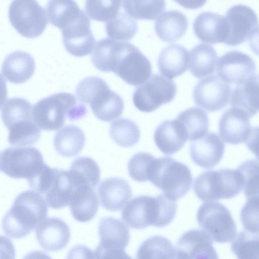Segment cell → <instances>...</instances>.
Here are the masks:
<instances>
[{
	"mask_svg": "<svg viewBox=\"0 0 259 259\" xmlns=\"http://www.w3.org/2000/svg\"><path fill=\"white\" fill-rule=\"evenodd\" d=\"M94 66L103 72H113L126 83L138 87L151 76L149 59L133 44L105 38L97 42L91 55Z\"/></svg>",
	"mask_w": 259,
	"mask_h": 259,
	"instance_id": "cell-1",
	"label": "cell"
},
{
	"mask_svg": "<svg viewBox=\"0 0 259 259\" xmlns=\"http://www.w3.org/2000/svg\"><path fill=\"white\" fill-rule=\"evenodd\" d=\"M47 214V204L42 195L32 190L23 191L3 218V231L11 238L24 237L45 220Z\"/></svg>",
	"mask_w": 259,
	"mask_h": 259,
	"instance_id": "cell-2",
	"label": "cell"
},
{
	"mask_svg": "<svg viewBox=\"0 0 259 259\" xmlns=\"http://www.w3.org/2000/svg\"><path fill=\"white\" fill-rule=\"evenodd\" d=\"M177 204L163 194L152 197L141 195L132 199L121 212L122 219L131 228L143 229L149 226L163 227L174 220Z\"/></svg>",
	"mask_w": 259,
	"mask_h": 259,
	"instance_id": "cell-3",
	"label": "cell"
},
{
	"mask_svg": "<svg viewBox=\"0 0 259 259\" xmlns=\"http://www.w3.org/2000/svg\"><path fill=\"white\" fill-rule=\"evenodd\" d=\"M87 112L85 106L74 95L60 92L38 101L34 105L32 114L39 128L53 131L60 129L66 119L77 120Z\"/></svg>",
	"mask_w": 259,
	"mask_h": 259,
	"instance_id": "cell-4",
	"label": "cell"
},
{
	"mask_svg": "<svg viewBox=\"0 0 259 259\" xmlns=\"http://www.w3.org/2000/svg\"><path fill=\"white\" fill-rule=\"evenodd\" d=\"M1 117L9 130L11 145L23 147L38 140L41 132L33 120L32 105L27 100L17 97L8 99L1 110Z\"/></svg>",
	"mask_w": 259,
	"mask_h": 259,
	"instance_id": "cell-5",
	"label": "cell"
},
{
	"mask_svg": "<svg viewBox=\"0 0 259 259\" xmlns=\"http://www.w3.org/2000/svg\"><path fill=\"white\" fill-rule=\"evenodd\" d=\"M77 99L90 105L94 114L100 120L110 121L122 114L124 103L121 97L110 89L106 82L97 76H89L77 85Z\"/></svg>",
	"mask_w": 259,
	"mask_h": 259,
	"instance_id": "cell-6",
	"label": "cell"
},
{
	"mask_svg": "<svg viewBox=\"0 0 259 259\" xmlns=\"http://www.w3.org/2000/svg\"><path fill=\"white\" fill-rule=\"evenodd\" d=\"M148 181L166 196L176 201L190 190L193 178L186 165L166 156L155 158L148 170Z\"/></svg>",
	"mask_w": 259,
	"mask_h": 259,
	"instance_id": "cell-7",
	"label": "cell"
},
{
	"mask_svg": "<svg viewBox=\"0 0 259 259\" xmlns=\"http://www.w3.org/2000/svg\"><path fill=\"white\" fill-rule=\"evenodd\" d=\"M243 188L242 176L237 168L205 171L195 179L193 184L195 194L203 201L231 199Z\"/></svg>",
	"mask_w": 259,
	"mask_h": 259,
	"instance_id": "cell-8",
	"label": "cell"
},
{
	"mask_svg": "<svg viewBox=\"0 0 259 259\" xmlns=\"http://www.w3.org/2000/svg\"><path fill=\"white\" fill-rule=\"evenodd\" d=\"M57 27L62 30L63 44L69 54L81 57L92 53L95 39L90 20L79 6L65 14Z\"/></svg>",
	"mask_w": 259,
	"mask_h": 259,
	"instance_id": "cell-9",
	"label": "cell"
},
{
	"mask_svg": "<svg viewBox=\"0 0 259 259\" xmlns=\"http://www.w3.org/2000/svg\"><path fill=\"white\" fill-rule=\"evenodd\" d=\"M1 158L4 174L13 179H25L28 183L36 178L47 165L40 152L31 146L6 148Z\"/></svg>",
	"mask_w": 259,
	"mask_h": 259,
	"instance_id": "cell-10",
	"label": "cell"
},
{
	"mask_svg": "<svg viewBox=\"0 0 259 259\" xmlns=\"http://www.w3.org/2000/svg\"><path fill=\"white\" fill-rule=\"evenodd\" d=\"M196 218L203 230L217 242H231L236 236L237 227L230 211L219 202H204L199 208Z\"/></svg>",
	"mask_w": 259,
	"mask_h": 259,
	"instance_id": "cell-11",
	"label": "cell"
},
{
	"mask_svg": "<svg viewBox=\"0 0 259 259\" xmlns=\"http://www.w3.org/2000/svg\"><path fill=\"white\" fill-rule=\"evenodd\" d=\"M9 18L14 28L27 38L40 36L48 19L46 10L35 1H14L9 8Z\"/></svg>",
	"mask_w": 259,
	"mask_h": 259,
	"instance_id": "cell-12",
	"label": "cell"
},
{
	"mask_svg": "<svg viewBox=\"0 0 259 259\" xmlns=\"http://www.w3.org/2000/svg\"><path fill=\"white\" fill-rule=\"evenodd\" d=\"M177 93L175 82L160 74L152 75L134 91L135 106L144 112H151L161 105L170 102Z\"/></svg>",
	"mask_w": 259,
	"mask_h": 259,
	"instance_id": "cell-13",
	"label": "cell"
},
{
	"mask_svg": "<svg viewBox=\"0 0 259 259\" xmlns=\"http://www.w3.org/2000/svg\"><path fill=\"white\" fill-rule=\"evenodd\" d=\"M225 17L228 26V36L225 44L237 46L257 34V16L250 7L243 4L234 5L227 10Z\"/></svg>",
	"mask_w": 259,
	"mask_h": 259,
	"instance_id": "cell-14",
	"label": "cell"
},
{
	"mask_svg": "<svg viewBox=\"0 0 259 259\" xmlns=\"http://www.w3.org/2000/svg\"><path fill=\"white\" fill-rule=\"evenodd\" d=\"M231 93L230 84L213 74L199 81L195 85L193 97L195 104L210 112L219 111L228 103Z\"/></svg>",
	"mask_w": 259,
	"mask_h": 259,
	"instance_id": "cell-15",
	"label": "cell"
},
{
	"mask_svg": "<svg viewBox=\"0 0 259 259\" xmlns=\"http://www.w3.org/2000/svg\"><path fill=\"white\" fill-rule=\"evenodd\" d=\"M249 116L243 110L231 107L226 110L219 122V134L226 143L237 145L242 143L251 146L255 128L250 125Z\"/></svg>",
	"mask_w": 259,
	"mask_h": 259,
	"instance_id": "cell-16",
	"label": "cell"
},
{
	"mask_svg": "<svg viewBox=\"0 0 259 259\" xmlns=\"http://www.w3.org/2000/svg\"><path fill=\"white\" fill-rule=\"evenodd\" d=\"M256 65L248 55L237 50L220 57L217 64L218 76L228 83L240 84L255 74Z\"/></svg>",
	"mask_w": 259,
	"mask_h": 259,
	"instance_id": "cell-17",
	"label": "cell"
},
{
	"mask_svg": "<svg viewBox=\"0 0 259 259\" xmlns=\"http://www.w3.org/2000/svg\"><path fill=\"white\" fill-rule=\"evenodd\" d=\"M193 27L196 36L206 43H225L228 36V26L225 16L217 13H200L195 18Z\"/></svg>",
	"mask_w": 259,
	"mask_h": 259,
	"instance_id": "cell-18",
	"label": "cell"
},
{
	"mask_svg": "<svg viewBox=\"0 0 259 259\" xmlns=\"http://www.w3.org/2000/svg\"><path fill=\"white\" fill-rule=\"evenodd\" d=\"M225 151V144L218 135L208 133L190 146V154L192 161L204 168L215 166L221 160Z\"/></svg>",
	"mask_w": 259,
	"mask_h": 259,
	"instance_id": "cell-19",
	"label": "cell"
},
{
	"mask_svg": "<svg viewBox=\"0 0 259 259\" xmlns=\"http://www.w3.org/2000/svg\"><path fill=\"white\" fill-rule=\"evenodd\" d=\"M35 233L41 247L50 251L65 248L70 238L68 226L58 218H49L44 220L37 227Z\"/></svg>",
	"mask_w": 259,
	"mask_h": 259,
	"instance_id": "cell-20",
	"label": "cell"
},
{
	"mask_svg": "<svg viewBox=\"0 0 259 259\" xmlns=\"http://www.w3.org/2000/svg\"><path fill=\"white\" fill-rule=\"evenodd\" d=\"M177 248L183 251L188 259H219L213 240L204 230H189L180 237Z\"/></svg>",
	"mask_w": 259,
	"mask_h": 259,
	"instance_id": "cell-21",
	"label": "cell"
},
{
	"mask_svg": "<svg viewBox=\"0 0 259 259\" xmlns=\"http://www.w3.org/2000/svg\"><path fill=\"white\" fill-rule=\"evenodd\" d=\"M98 195L102 206L110 211L121 209L132 197L129 184L118 178L103 181L98 188Z\"/></svg>",
	"mask_w": 259,
	"mask_h": 259,
	"instance_id": "cell-22",
	"label": "cell"
},
{
	"mask_svg": "<svg viewBox=\"0 0 259 259\" xmlns=\"http://www.w3.org/2000/svg\"><path fill=\"white\" fill-rule=\"evenodd\" d=\"M74 188L69 170L54 168L52 178L44 194L48 205L56 209L69 205Z\"/></svg>",
	"mask_w": 259,
	"mask_h": 259,
	"instance_id": "cell-23",
	"label": "cell"
},
{
	"mask_svg": "<svg viewBox=\"0 0 259 259\" xmlns=\"http://www.w3.org/2000/svg\"><path fill=\"white\" fill-rule=\"evenodd\" d=\"M35 68L34 58L28 53L17 51L8 54L2 65V72L10 82H26L33 75Z\"/></svg>",
	"mask_w": 259,
	"mask_h": 259,
	"instance_id": "cell-24",
	"label": "cell"
},
{
	"mask_svg": "<svg viewBox=\"0 0 259 259\" xmlns=\"http://www.w3.org/2000/svg\"><path fill=\"white\" fill-rule=\"evenodd\" d=\"M189 64V52L185 47L176 44L163 48L157 61L160 72L170 79L184 73Z\"/></svg>",
	"mask_w": 259,
	"mask_h": 259,
	"instance_id": "cell-25",
	"label": "cell"
},
{
	"mask_svg": "<svg viewBox=\"0 0 259 259\" xmlns=\"http://www.w3.org/2000/svg\"><path fill=\"white\" fill-rule=\"evenodd\" d=\"M155 143L165 155L173 154L184 146L187 139L176 119L165 120L156 128L154 134Z\"/></svg>",
	"mask_w": 259,
	"mask_h": 259,
	"instance_id": "cell-26",
	"label": "cell"
},
{
	"mask_svg": "<svg viewBox=\"0 0 259 259\" xmlns=\"http://www.w3.org/2000/svg\"><path fill=\"white\" fill-rule=\"evenodd\" d=\"M188 25V19L182 12L176 10H170L163 12L156 19L154 30L161 40L172 42L185 34Z\"/></svg>",
	"mask_w": 259,
	"mask_h": 259,
	"instance_id": "cell-27",
	"label": "cell"
},
{
	"mask_svg": "<svg viewBox=\"0 0 259 259\" xmlns=\"http://www.w3.org/2000/svg\"><path fill=\"white\" fill-rule=\"evenodd\" d=\"M258 76L255 73L246 81L236 85L231 93L230 105L252 117L258 111Z\"/></svg>",
	"mask_w": 259,
	"mask_h": 259,
	"instance_id": "cell-28",
	"label": "cell"
},
{
	"mask_svg": "<svg viewBox=\"0 0 259 259\" xmlns=\"http://www.w3.org/2000/svg\"><path fill=\"white\" fill-rule=\"evenodd\" d=\"M99 245L105 247L125 249L130 234L128 227L121 220L112 217L102 218L99 223Z\"/></svg>",
	"mask_w": 259,
	"mask_h": 259,
	"instance_id": "cell-29",
	"label": "cell"
},
{
	"mask_svg": "<svg viewBox=\"0 0 259 259\" xmlns=\"http://www.w3.org/2000/svg\"><path fill=\"white\" fill-rule=\"evenodd\" d=\"M71 213L79 222H89L96 215L99 200L94 188L90 187L76 190L69 204Z\"/></svg>",
	"mask_w": 259,
	"mask_h": 259,
	"instance_id": "cell-30",
	"label": "cell"
},
{
	"mask_svg": "<svg viewBox=\"0 0 259 259\" xmlns=\"http://www.w3.org/2000/svg\"><path fill=\"white\" fill-rule=\"evenodd\" d=\"M176 120L189 141H196L208 133V115L199 108L191 107L185 110L178 115Z\"/></svg>",
	"mask_w": 259,
	"mask_h": 259,
	"instance_id": "cell-31",
	"label": "cell"
},
{
	"mask_svg": "<svg viewBox=\"0 0 259 259\" xmlns=\"http://www.w3.org/2000/svg\"><path fill=\"white\" fill-rule=\"evenodd\" d=\"M85 141V135L80 128L68 125L56 133L54 146L60 155L70 157L77 155L81 151Z\"/></svg>",
	"mask_w": 259,
	"mask_h": 259,
	"instance_id": "cell-32",
	"label": "cell"
},
{
	"mask_svg": "<svg viewBox=\"0 0 259 259\" xmlns=\"http://www.w3.org/2000/svg\"><path fill=\"white\" fill-rule=\"evenodd\" d=\"M218 61V55L213 47L199 44L193 47L189 53V70L197 78L212 73Z\"/></svg>",
	"mask_w": 259,
	"mask_h": 259,
	"instance_id": "cell-33",
	"label": "cell"
},
{
	"mask_svg": "<svg viewBox=\"0 0 259 259\" xmlns=\"http://www.w3.org/2000/svg\"><path fill=\"white\" fill-rule=\"evenodd\" d=\"M176 248L163 236L155 235L144 241L139 247L136 259H175Z\"/></svg>",
	"mask_w": 259,
	"mask_h": 259,
	"instance_id": "cell-34",
	"label": "cell"
},
{
	"mask_svg": "<svg viewBox=\"0 0 259 259\" xmlns=\"http://www.w3.org/2000/svg\"><path fill=\"white\" fill-rule=\"evenodd\" d=\"M110 137L118 145L130 147L139 141L140 132L137 124L129 119L121 118L110 124Z\"/></svg>",
	"mask_w": 259,
	"mask_h": 259,
	"instance_id": "cell-35",
	"label": "cell"
},
{
	"mask_svg": "<svg viewBox=\"0 0 259 259\" xmlns=\"http://www.w3.org/2000/svg\"><path fill=\"white\" fill-rule=\"evenodd\" d=\"M106 32L112 40L119 41L132 39L138 30V24L125 12H119L112 20L106 22Z\"/></svg>",
	"mask_w": 259,
	"mask_h": 259,
	"instance_id": "cell-36",
	"label": "cell"
},
{
	"mask_svg": "<svg viewBox=\"0 0 259 259\" xmlns=\"http://www.w3.org/2000/svg\"><path fill=\"white\" fill-rule=\"evenodd\" d=\"M125 13L133 19L153 20L164 10V1H123Z\"/></svg>",
	"mask_w": 259,
	"mask_h": 259,
	"instance_id": "cell-37",
	"label": "cell"
},
{
	"mask_svg": "<svg viewBox=\"0 0 259 259\" xmlns=\"http://www.w3.org/2000/svg\"><path fill=\"white\" fill-rule=\"evenodd\" d=\"M231 244L232 252L238 259H258V235L240 231Z\"/></svg>",
	"mask_w": 259,
	"mask_h": 259,
	"instance_id": "cell-38",
	"label": "cell"
},
{
	"mask_svg": "<svg viewBox=\"0 0 259 259\" xmlns=\"http://www.w3.org/2000/svg\"><path fill=\"white\" fill-rule=\"evenodd\" d=\"M121 3V1H86L85 9L91 19L107 22L118 14Z\"/></svg>",
	"mask_w": 259,
	"mask_h": 259,
	"instance_id": "cell-39",
	"label": "cell"
},
{
	"mask_svg": "<svg viewBox=\"0 0 259 259\" xmlns=\"http://www.w3.org/2000/svg\"><path fill=\"white\" fill-rule=\"evenodd\" d=\"M242 175L244 194L247 199L258 198V161L252 159L244 161L237 168Z\"/></svg>",
	"mask_w": 259,
	"mask_h": 259,
	"instance_id": "cell-40",
	"label": "cell"
},
{
	"mask_svg": "<svg viewBox=\"0 0 259 259\" xmlns=\"http://www.w3.org/2000/svg\"><path fill=\"white\" fill-rule=\"evenodd\" d=\"M154 159L152 155L146 152H139L133 155L127 166L131 178L139 182L148 181V170Z\"/></svg>",
	"mask_w": 259,
	"mask_h": 259,
	"instance_id": "cell-41",
	"label": "cell"
},
{
	"mask_svg": "<svg viewBox=\"0 0 259 259\" xmlns=\"http://www.w3.org/2000/svg\"><path fill=\"white\" fill-rule=\"evenodd\" d=\"M241 221L246 231L258 232V198L248 199L241 211Z\"/></svg>",
	"mask_w": 259,
	"mask_h": 259,
	"instance_id": "cell-42",
	"label": "cell"
},
{
	"mask_svg": "<svg viewBox=\"0 0 259 259\" xmlns=\"http://www.w3.org/2000/svg\"><path fill=\"white\" fill-rule=\"evenodd\" d=\"M95 259H133L124 249L105 247L99 245L95 250Z\"/></svg>",
	"mask_w": 259,
	"mask_h": 259,
	"instance_id": "cell-43",
	"label": "cell"
},
{
	"mask_svg": "<svg viewBox=\"0 0 259 259\" xmlns=\"http://www.w3.org/2000/svg\"><path fill=\"white\" fill-rule=\"evenodd\" d=\"M66 259H95L94 252L87 246L81 244L73 246Z\"/></svg>",
	"mask_w": 259,
	"mask_h": 259,
	"instance_id": "cell-44",
	"label": "cell"
},
{
	"mask_svg": "<svg viewBox=\"0 0 259 259\" xmlns=\"http://www.w3.org/2000/svg\"><path fill=\"white\" fill-rule=\"evenodd\" d=\"M15 249L10 239L0 235V259H15Z\"/></svg>",
	"mask_w": 259,
	"mask_h": 259,
	"instance_id": "cell-45",
	"label": "cell"
},
{
	"mask_svg": "<svg viewBox=\"0 0 259 259\" xmlns=\"http://www.w3.org/2000/svg\"><path fill=\"white\" fill-rule=\"evenodd\" d=\"M7 87L6 80L0 74V108L7 98Z\"/></svg>",
	"mask_w": 259,
	"mask_h": 259,
	"instance_id": "cell-46",
	"label": "cell"
},
{
	"mask_svg": "<svg viewBox=\"0 0 259 259\" xmlns=\"http://www.w3.org/2000/svg\"><path fill=\"white\" fill-rule=\"evenodd\" d=\"M22 259H52L48 254L42 251H33L26 254Z\"/></svg>",
	"mask_w": 259,
	"mask_h": 259,
	"instance_id": "cell-47",
	"label": "cell"
},
{
	"mask_svg": "<svg viewBox=\"0 0 259 259\" xmlns=\"http://www.w3.org/2000/svg\"><path fill=\"white\" fill-rule=\"evenodd\" d=\"M181 5L189 9L197 8L202 6L205 1H176Z\"/></svg>",
	"mask_w": 259,
	"mask_h": 259,
	"instance_id": "cell-48",
	"label": "cell"
},
{
	"mask_svg": "<svg viewBox=\"0 0 259 259\" xmlns=\"http://www.w3.org/2000/svg\"><path fill=\"white\" fill-rule=\"evenodd\" d=\"M175 259H188V257L185 252L176 248Z\"/></svg>",
	"mask_w": 259,
	"mask_h": 259,
	"instance_id": "cell-49",
	"label": "cell"
},
{
	"mask_svg": "<svg viewBox=\"0 0 259 259\" xmlns=\"http://www.w3.org/2000/svg\"><path fill=\"white\" fill-rule=\"evenodd\" d=\"M0 163H1V159H0Z\"/></svg>",
	"mask_w": 259,
	"mask_h": 259,
	"instance_id": "cell-50",
	"label": "cell"
}]
</instances>
